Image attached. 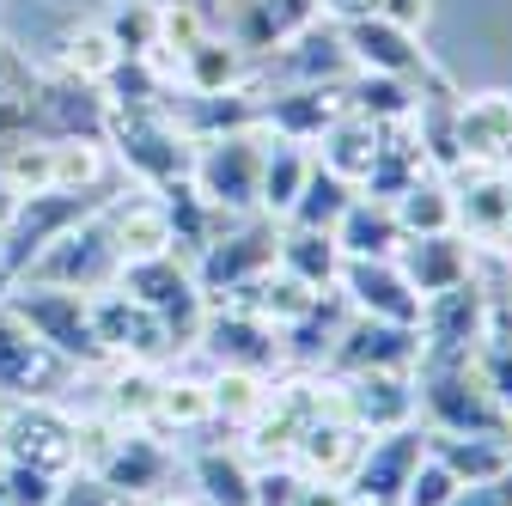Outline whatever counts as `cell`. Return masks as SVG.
<instances>
[{"label": "cell", "instance_id": "46", "mask_svg": "<svg viewBox=\"0 0 512 506\" xmlns=\"http://www.w3.org/2000/svg\"><path fill=\"white\" fill-rule=\"evenodd\" d=\"M61 476H43L31 464H0V500L7 506H55Z\"/></svg>", "mask_w": 512, "mask_h": 506}, {"label": "cell", "instance_id": "6", "mask_svg": "<svg viewBox=\"0 0 512 506\" xmlns=\"http://www.w3.org/2000/svg\"><path fill=\"white\" fill-rule=\"evenodd\" d=\"M110 171L116 165H110L104 141H43V135L0 165V177L19 196H98L110 183Z\"/></svg>", "mask_w": 512, "mask_h": 506}, {"label": "cell", "instance_id": "37", "mask_svg": "<svg viewBox=\"0 0 512 506\" xmlns=\"http://www.w3.org/2000/svg\"><path fill=\"white\" fill-rule=\"evenodd\" d=\"M427 452L452 470L458 482H494L512 470V439H482V433H427Z\"/></svg>", "mask_w": 512, "mask_h": 506}, {"label": "cell", "instance_id": "42", "mask_svg": "<svg viewBox=\"0 0 512 506\" xmlns=\"http://www.w3.org/2000/svg\"><path fill=\"white\" fill-rule=\"evenodd\" d=\"M269 397V378H256V372H214L208 366V403H214V427L208 433H244L256 421V409H263Z\"/></svg>", "mask_w": 512, "mask_h": 506}, {"label": "cell", "instance_id": "19", "mask_svg": "<svg viewBox=\"0 0 512 506\" xmlns=\"http://www.w3.org/2000/svg\"><path fill=\"white\" fill-rule=\"evenodd\" d=\"M317 19H330L324 0H226L214 25L256 61V68H263L275 49H287V43H293L299 31H311Z\"/></svg>", "mask_w": 512, "mask_h": 506}, {"label": "cell", "instance_id": "26", "mask_svg": "<svg viewBox=\"0 0 512 506\" xmlns=\"http://www.w3.org/2000/svg\"><path fill=\"white\" fill-rule=\"evenodd\" d=\"M342 110H348V98L330 92V86H269V98H263V129L275 141L317 147V141H324V129H330Z\"/></svg>", "mask_w": 512, "mask_h": 506}, {"label": "cell", "instance_id": "55", "mask_svg": "<svg viewBox=\"0 0 512 506\" xmlns=\"http://www.w3.org/2000/svg\"><path fill=\"white\" fill-rule=\"evenodd\" d=\"M0 464H7V403H0Z\"/></svg>", "mask_w": 512, "mask_h": 506}, {"label": "cell", "instance_id": "7", "mask_svg": "<svg viewBox=\"0 0 512 506\" xmlns=\"http://www.w3.org/2000/svg\"><path fill=\"white\" fill-rule=\"evenodd\" d=\"M275 238H281V220L269 214H244V220H226L196 257H189V269H196V287L208 305L232 299L238 287H250L256 275L275 269Z\"/></svg>", "mask_w": 512, "mask_h": 506}, {"label": "cell", "instance_id": "58", "mask_svg": "<svg viewBox=\"0 0 512 506\" xmlns=\"http://www.w3.org/2000/svg\"><path fill=\"white\" fill-rule=\"evenodd\" d=\"M348 506H354V500H348Z\"/></svg>", "mask_w": 512, "mask_h": 506}, {"label": "cell", "instance_id": "54", "mask_svg": "<svg viewBox=\"0 0 512 506\" xmlns=\"http://www.w3.org/2000/svg\"><path fill=\"white\" fill-rule=\"evenodd\" d=\"M330 19H354V13H372V0H324Z\"/></svg>", "mask_w": 512, "mask_h": 506}, {"label": "cell", "instance_id": "48", "mask_svg": "<svg viewBox=\"0 0 512 506\" xmlns=\"http://www.w3.org/2000/svg\"><path fill=\"white\" fill-rule=\"evenodd\" d=\"M55 506H135L128 494H116L110 482H98L92 470H74V476H61L55 488Z\"/></svg>", "mask_w": 512, "mask_h": 506}, {"label": "cell", "instance_id": "35", "mask_svg": "<svg viewBox=\"0 0 512 506\" xmlns=\"http://www.w3.org/2000/svg\"><path fill=\"white\" fill-rule=\"evenodd\" d=\"M330 238L342 257H397L403 250V226H397L391 202H378V196H354Z\"/></svg>", "mask_w": 512, "mask_h": 506}, {"label": "cell", "instance_id": "11", "mask_svg": "<svg viewBox=\"0 0 512 506\" xmlns=\"http://www.w3.org/2000/svg\"><path fill=\"white\" fill-rule=\"evenodd\" d=\"M189 354H202L214 372H256V378L287 372L281 330L263 324L244 305H208L202 311V330H196V348H189Z\"/></svg>", "mask_w": 512, "mask_h": 506}, {"label": "cell", "instance_id": "53", "mask_svg": "<svg viewBox=\"0 0 512 506\" xmlns=\"http://www.w3.org/2000/svg\"><path fill=\"white\" fill-rule=\"evenodd\" d=\"M135 506H202L189 488H159V494H147V500H135Z\"/></svg>", "mask_w": 512, "mask_h": 506}, {"label": "cell", "instance_id": "25", "mask_svg": "<svg viewBox=\"0 0 512 506\" xmlns=\"http://www.w3.org/2000/svg\"><path fill=\"white\" fill-rule=\"evenodd\" d=\"M452 202H458V232L476 250H512V171H458Z\"/></svg>", "mask_w": 512, "mask_h": 506}, {"label": "cell", "instance_id": "32", "mask_svg": "<svg viewBox=\"0 0 512 506\" xmlns=\"http://www.w3.org/2000/svg\"><path fill=\"white\" fill-rule=\"evenodd\" d=\"M153 433L183 439V433H208L214 427V403H208V372H189V366H165L159 372V391H153Z\"/></svg>", "mask_w": 512, "mask_h": 506}, {"label": "cell", "instance_id": "51", "mask_svg": "<svg viewBox=\"0 0 512 506\" xmlns=\"http://www.w3.org/2000/svg\"><path fill=\"white\" fill-rule=\"evenodd\" d=\"M31 68H37V61L7 37V31H0V98H13V92H25L31 86Z\"/></svg>", "mask_w": 512, "mask_h": 506}, {"label": "cell", "instance_id": "5", "mask_svg": "<svg viewBox=\"0 0 512 506\" xmlns=\"http://www.w3.org/2000/svg\"><path fill=\"white\" fill-rule=\"evenodd\" d=\"M263 129H244V135H208L189 153V183L196 196L226 214V220H244V214H263Z\"/></svg>", "mask_w": 512, "mask_h": 506}, {"label": "cell", "instance_id": "38", "mask_svg": "<svg viewBox=\"0 0 512 506\" xmlns=\"http://www.w3.org/2000/svg\"><path fill=\"white\" fill-rule=\"evenodd\" d=\"M403 238H427V232H458V202H452V177L427 171L421 183H409L403 196L391 202Z\"/></svg>", "mask_w": 512, "mask_h": 506}, {"label": "cell", "instance_id": "52", "mask_svg": "<svg viewBox=\"0 0 512 506\" xmlns=\"http://www.w3.org/2000/svg\"><path fill=\"white\" fill-rule=\"evenodd\" d=\"M445 506H512V470L494 476V482H464Z\"/></svg>", "mask_w": 512, "mask_h": 506}, {"label": "cell", "instance_id": "8", "mask_svg": "<svg viewBox=\"0 0 512 506\" xmlns=\"http://www.w3.org/2000/svg\"><path fill=\"white\" fill-rule=\"evenodd\" d=\"M25 104H31V129L43 141H104V129H110L104 86H92L80 74H61V68H49V61L31 68Z\"/></svg>", "mask_w": 512, "mask_h": 506}, {"label": "cell", "instance_id": "50", "mask_svg": "<svg viewBox=\"0 0 512 506\" xmlns=\"http://www.w3.org/2000/svg\"><path fill=\"white\" fill-rule=\"evenodd\" d=\"M372 13H378L384 25H397V31L427 37V25H433V0H372Z\"/></svg>", "mask_w": 512, "mask_h": 506}, {"label": "cell", "instance_id": "39", "mask_svg": "<svg viewBox=\"0 0 512 506\" xmlns=\"http://www.w3.org/2000/svg\"><path fill=\"white\" fill-rule=\"evenodd\" d=\"M159 372H165V366H104L98 415H104V421H122V427H147L153 391H159Z\"/></svg>", "mask_w": 512, "mask_h": 506}, {"label": "cell", "instance_id": "2", "mask_svg": "<svg viewBox=\"0 0 512 506\" xmlns=\"http://www.w3.org/2000/svg\"><path fill=\"white\" fill-rule=\"evenodd\" d=\"M80 470L110 482L128 500H147L159 488H177V452L165 446V433L153 427H122L104 415H80Z\"/></svg>", "mask_w": 512, "mask_h": 506}, {"label": "cell", "instance_id": "49", "mask_svg": "<svg viewBox=\"0 0 512 506\" xmlns=\"http://www.w3.org/2000/svg\"><path fill=\"white\" fill-rule=\"evenodd\" d=\"M31 141H37V129H31V104H25V92L0 98V165H7L19 147H31Z\"/></svg>", "mask_w": 512, "mask_h": 506}, {"label": "cell", "instance_id": "45", "mask_svg": "<svg viewBox=\"0 0 512 506\" xmlns=\"http://www.w3.org/2000/svg\"><path fill=\"white\" fill-rule=\"evenodd\" d=\"M305 470L293 458H275V464H256L250 476V506H299L305 500Z\"/></svg>", "mask_w": 512, "mask_h": 506}, {"label": "cell", "instance_id": "56", "mask_svg": "<svg viewBox=\"0 0 512 506\" xmlns=\"http://www.w3.org/2000/svg\"><path fill=\"white\" fill-rule=\"evenodd\" d=\"M196 7H202L208 19H220V7H226V0H196Z\"/></svg>", "mask_w": 512, "mask_h": 506}, {"label": "cell", "instance_id": "43", "mask_svg": "<svg viewBox=\"0 0 512 506\" xmlns=\"http://www.w3.org/2000/svg\"><path fill=\"white\" fill-rule=\"evenodd\" d=\"M360 196V189L348 183V177H336V171H324L311 159V171H305V189H299V202H293V214H287V226H311V232H336V220L348 214V202Z\"/></svg>", "mask_w": 512, "mask_h": 506}, {"label": "cell", "instance_id": "12", "mask_svg": "<svg viewBox=\"0 0 512 506\" xmlns=\"http://www.w3.org/2000/svg\"><path fill=\"white\" fill-rule=\"evenodd\" d=\"M421 354H445V360H470L488 330H494V293L482 281V269L458 287H445L433 299H421Z\"/></svg>", "mask_w": 512, "mask_h": 506}, {"label": "cell", "instance_id": "13", "mask_svg": "<svg viewBox=\"0 0 512 506\" xmlns=\"http://www.w3.org/2000/svg\"><path fill=\"white\" fill-rule=\"evenodd\" d=\"M104 208V202H98ZM86 214V220H74L68 232H61L43 257L19 275V281H49V287H80V293H98V287H110L116 275H122V257H116V244H110V232H104V214Z\"/></svg>", "mask_w": 512, "mask_h": 506}, {"label": "cell", "instance_id": "28", "mask_svg": "<svg viewBox=\"0 0 512 506\" xmlns=\"http://www.w3.org/2000/svg\"><path fill=\"white\" fill-rule=\"evenodd\" d=\"M360 446H366V433L336 409V391H330V409L299 433L293 464H299L311 482H336V488H342V482H348V470H354V458H360Z\"/></svg>", "mask_w": 512, "mask_h": 506}, {"label": "cell", "instance_id": "9", "mask_svg": "<svg viewBox=\"0 0 512 506\" xmlns=\"http://www.w3.org/2000/svg\"><path fill=\"white\" fill-rule=\"evenodd\" d=\"M116 287H122V293H135V299L153 311V318L171 330L177 354L196 348V330H202L208 299H202V287H196V269H189L177 250H165V257H141V263H122Z\"/></svg>", "mask_w": 512, "mask_h": 506}, {"label": "cell", "instance_id": "30", "mask_svg": "<svg viewBox=\"0 0 512 506\" xmlns=\"http://www.w3.org/2000/svg\"><path fill=\"white\" fill-rule=\"evenodd\" d=\"M256 80V61L214 25L196 49L177 55L171 68V92H232V86H250Z\"/></svg>", "mask_w": 512, "mask_h": 506}, {"label": "cell", "instance_id": "14", "mask_svg": "<svg viewBox=\"0 0 512 506\" xmlns=\"http://www.w3.org/2000/svg\"><path fill=\"white\" fill-rule=\"evenodd\" d=\"M92 318H98V342H104L110 366H165V360H177L171 330L135 293H122L116 281L92 293Z\"/></svg>", "mask_w": 512, "mask_h": 506}, {"label": "cell", "instance_id": "18", "mask_svg": "<svg viewBox=\"0 0 512 506\" xmlns=\"http://www.w3.org/2000/svg\"><path fill=\"white\" fill-rule=\"evenodd\" d=\"M336 25H342V43L354 55V74H384V80H409V86H427L439 74L427 43L415 31L384 25L378 13H354V19H336Z\"/></svg>", "mask_w": 512, "mask_h": 506}, {"label": "cell", "instance_id": "24", "mask_svg": "<svg viewBox=\"0 0 512 506\" xmlns=\"http://www.w3.org/2000/svg\"><path fill=\"white\" fill-rule=\"evenodd\" d=\"M104 232L116 244V257L122 263H141V257H165L171 244V214L159 202V189H141V183H122L116 196H104Z\"/></svg>", "mask_w": 512, "mask_h": 506}, {"label": "cell", "instance_id": "22", "mask_svg": "<svg viewBox=\"0 0 512 506\" xmlns=\"http://www.w3.org/2000/svg\"><path fill=\"white\" fill-rule=\"evenodd\" d=\"M263 80L269 86H330V92H342L354 80V55L342 43V25L317 19L311 31H299L287 49H275L263 61Z\"/></svg>", "mask_w": 512, "mask_h": 506}, {"label": "cell", "instance_id": "4", "mask_svg": "<svg viewBox=\"0 0 512 506\" xmlns=\"http://www.w3.org/2000/svg\"><path fill=\"white\" fill-rule=\"evenodd\" d=\"M0 293L13 299V311L25 318V330L55 360H68L80 378L110 366V354L98 342V318H92V293H80V287H49V281H13V287H0Z\"/></svg>", "mask_w": 512, "mask_h": 506}, {"label": "cell", "instance_id": "40", "mask_svg": "<svg viewBox=\"0 0 512 506\" xmlns=\"http://www.w3.org/2000/svg\"><path fill=\"white\" fill-rule=\"evenodd\" d=\"M269 135V129H263ZM305 171H311V147H293V141H263V214L269 220H287L299 189H305Z\"/></svg>", "mask_w": 512, "mask_h": 506}, {"label": "cell", "instance_id": "33", "mask_svg": "<svg viewBox=\"0 0 512 506\" xmlns=\"http://www.w3.org/2000/svg\"><path fill=\"white\" fill-rule=\"evenodd\" d=\"M433 165H427V147L415 135V122H397V129L378 135V153H372V171L360 183V196H378V202H397L409 183H421Z\"/></svg>", "mask_w": 512, "mask_h": 506}, {"label": "cell", "instance_id": "23", "mask_svg": "<svg viewBox=\"0 0 512 506\" xmlns=\"http://www.w3.org/2000/svg\"><path fill=\"white\" fill-rule=\"evenodd\" d=\"M330 391H336V409L366 439L421 421V409H415V372H354V378H330Z\"/></svg>", "mask_w": 512, "mask_h": 506}, {"label": "cell", "instance_id": "10", "mask_svg": "<svg viewBox=\"0 0 512 506\" xmlns=\"http://www.w3.org/2000/svg\"><path fill=\"white\" fill-rule=\"evenodd\" d=\"M7 464H31L43 476H74L80 470V415L61 397L7 403Z\"/></svg>", "mask_w": 512, "mask_h": 506}, {"label": "cell", "instance_id": "36", "mask_svg": "<svg viewBox=\"0 0 512 506\" xmlns=\"http://www.w3.org/2000/svg\"><path fill=\"white\" fill-rule=\"evenodd\" d=\"M378 122H366V116H354V110H342L330 129H324V141L311 147V159L324 165V171H336V177H348L354 189L366 183V171H372V153H378Z\"/></svg>", "mask_w": 512, "mask_h": 506}, {"label": "cell", "instance_id": "34", "mask_svg": "<svg viewBox=\"0 0 512 506\" xmlns=\"http://www.w3.org/2000/svg\"><path fill=\"white\" fill-rule=\"evenodd\" d=\"M275 269H287L293 281H305L311 293H330L336 275H342V250L330 232H311V226H287L281 220V238H275Z\"/></svg>", "mask_w": 512, "mask_h": 506}, {"label": "cell", "instance_id": "21", "mask_svg": "<svg viewBox=\"0 0 512 506\" xmlns=\"http://www.w3.org/2000/svg\"><path fill=\"white\" fill-rule=\"evenodd\" d=\"M336 293L354 318H378V324H421V293L403 281L397 257H342Z\"/></svg>", "mask_w": 512, "mask_h": 506}, {"label": "cell", "instance_id": "3", "mask_svg": "<svg viewBox=\"0 0 512 506\" xmlns=\"http://www.w3.org/2000/svg\"><path fill=\"white\" fill-rule=\"evenodd\" d=\"M415 409L427 433H482V439H512V415L488 397L476 360H445L421 354L415 360Z\"/></svg>", "mask_w": 512, "mask_h": 506}, {"label": "cell", "instance_id": "29", "mask_svg": "<svg viewBox=\"0 0 512 506\" xmlns=\"http://www.w3.org/2000/svg\"><path fill=\"white\" fill-rule=\"evenodd\" d=\"M43 61H49V68H61V74L92 80V86H110V74L122 68V49H116V37L104 31L98 13H80V19H68V25L49 37Z\"/></svg>", "mask_w": 512, "mask_h": 506}, {"label": "cell", "instance_id": "57", "mask_svg": "<svg viewBox=\"0 0 512 506\" xmlns=\"http://www.w3.org/2000/svg\"><path fill=\"white\" fill-rule=\"evenodd\" d=\"M0 506H7V500H0Z\"/></svg>", "mask_w": 512, "mask_h": 506}, {"label": "cell", "instance_id": "17", "mask_svg": "<svg viewBox=\"0 0 512 506\" xmlns=\"http://www.w3.org/2000/svg\"><path fill=\"white\" fill-rule=\"evenodd\" d=\"M452 147H458V171H512V86L458 92Z\"/></svg>", "mask_w": 512, "mask_h": 506}, {"label": "cell", "instance_id": "20", "mask_svg": "<svg viewBox=\"0 0 512 506\" xmlns=\"http://www.w3.org/2000/svg\"><path fill=\"white\" fill-rule=\"evenodd\" d=\"M421 360V330L415 324H378L354 318L336 330V348L324 360V378H354V372H415Z\"/></svg>", "mask_w": 512, "mask_h": 506}, {"label": "cell", "instance_id": "27", "mask_svg": "<svg viewBox=\"0 0 512 506\" xmlns=\"http://www.w3.org/2000/svg\"><path fill=\"white\" fill-rule=\"evenodd\" d=\"M397 269H403V281H409L421 299H433V293H445V287H458V281H470V275H476V244H470L464 232L403 238Z\"/></svg>", "mask_w": 512, "mask_h": 506}, {"label": "cell", "instance_id": "31", "mask_svg": "<svg viewBox=\"0 0 512 506\" xmlns=\"http://www.w3.org/2000/svg\"><path fill=\"white\" fill-rule=\"evenodd\" d=\"M183 476H189V494L202 506H250V476L256 464L238 452V439H208L183 458Z\"/></svg>", "mask_w": 512, "mask_h": 506}, {"label": "cell", "instance_id": "1", "mask_svg": "<svg viewBox=\"0 0 512 506\" xmlns=\"http://www.w3.org/2000/svg\"><path fill=\"white\" fill-rule=\"evenodd\" d=\"M104 147H110V165L141 183V189H165V183H183L189 177V141L171 116V92L165 98H141V104H110V129H104Z\"/></svg>", "mask_w": 512, "mask_h": 506}, {"label": "cell", "instance_id": "16", "mask_svg": "<svg viewBox=\"0 0 512 506\" xmlns=\"http://www.w3.org/2000/svg\"><path fill=\"white\" fill-rule=\"evenodd\" d=\"M421 458H427V427L421 421L397 427V433H372L354 458V470H348V482H342V494L354 506H397Z\"/></svg>", "mask_w": 512, "mask_h": 506}, {"label": "cell", "instance_id": "15", "mask_svg": "<svg viewBox=\"0 0 512 506\" xmlns=\"http://www.w3.org/2000/svg\"><path fill=\"white\" fill-rule=\"evenodd\" d=\"M74 366L55 360L13 311V299L0 293V403H19V397H68L74 385Z\"/></svg>", "mask_w": 512, "mask_h": 506}, {"label": "cell", "instance_id": "44", "mask_svg": "<svg viewBox=\"0 0 512 506\" xmlns=\"http://www.w3.org/2000/svg\"><path fill=\"white\" fill-rule=\"evenodd\" d=\"M476 360V372H482V385H488V397L512 415V318L494 305V330H488V342L470 354Z\"/></svg>", "mask_w": 512, "mask_h": 506}, {"label": "cell", "instance_id": "47", "mask_svg": "<svg viewBox=\"0 0 512 506\" xmlns=\"http://www.w3.org/2000/svg\"><path fill=\"white\" fill-rule=\"evenodd\" d=\"M458 488H464V482H458L452 470H445V464L427 452V458L415 464V476H409V488H403V500H397V506H445Z\"/></svg>", "mask_w": 512, "mask_h": 506}, {"label": "cell", "instance_id": "41", "mask_svg": "<svg viewBox=\"0 0 512 506\" xmlns=\"http://www.w3.org/2000/svg\"><path fill=\"white\" fill-rule=\"evenodd\" d=\"M342 98H348V110H354V116L378 122V129H397V122H409V116H415L421 86H409V80H384V74H354V80L342 86Z\"/></svg>", "mask_w": 512, "mask_h": 506}]
</instances>
